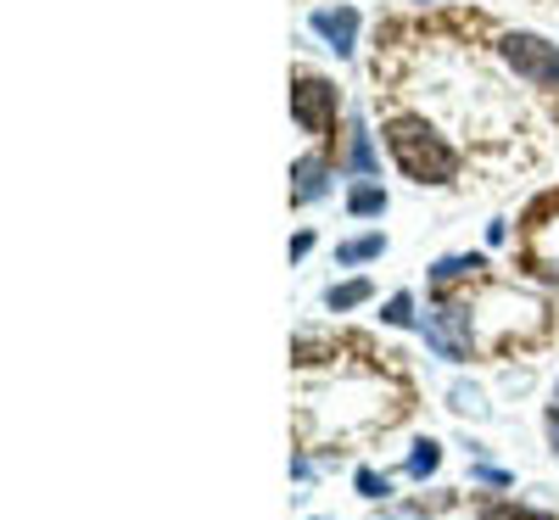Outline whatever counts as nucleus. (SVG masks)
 <instances>
[{"mask_svg": "<svg viewBox=\"0 0 559 520\" xmlns=\"http://www.w3.org/2000/svg\"><path fill=\"white\" fill-rule=\"evenodd\" d=\"M381 252H386V235H358V241L336 247V263L353 269V263H369V258H381Z\"/></svg>", "mask_w": 559, "mask_h": 520, "instance_id": "nucleus-9", "label": "nucleus"}, {"mask_svg": "<svg viewBox=\"0 0 559 520\" xmlns=\"http://www.w3.org/2000/svg\"><path fill=\"white\" fill-rule=\"evenodd\" d=\"M554 403H559V398H554Z\"/></svg>", "mask_w": 559, "mask_h": 520, "instance_id": "nucleus-20", "label": "nucleus"}, {"mask_svg": "<svg viewBox=\"0 0 559 520\" xmlns=\"http://www.w3.org/2000/svg\"><path fill=\"white\" fill-rule=\"evenodd\" d=\"M347 163H353V174H376V146H369V129H364V123H353Z\"/></svg>", "mask_w": 559, "mask_h": 520, "instance_id": "nucleus-12", "label": "nucleus"}, {"mask_svg": "<svg viewBox=\"0 0 559 520\" xmlns=\"http://www.w3.org/2000/svg\"><path fill=\"white\" fill-rule=\"evenodd\" d=\"M481 520H554L543 509H521V504H481Z\"/></svg>", "mask_w": 559, "mask_h": 520, "instance_id": "nucleus-13", "label": "nucleus"}, {"mask_svg": "<svg viewBox=\"0 0 559 520\" xmlns=\"http://www.w3.org/2000/svg\"><path fill=\"white\" fill-rule=\"evenodd\" d=\"M386 476H376V470H358V498H386Z\"/></svg>", "mask_w": 559, "mask_h": 520, "instance_id": "nucleus-15", "label": "nucleus"}, {"mask_svg": "<svg viewBox=\"0 0 559 520\" xmlns=\"http://www.w3.org/2000/svg\"><path fill=\"white\" fill-rule=\"evenodd\" d=\"M548 437H554V448H559V409L548 414Z\"/></svg>", "mask_w": 559, "mask_h": 520, "instance_id": "nucleus-18", "label": "nucleus"}, {"mask_svg": "<svg viewBox=\"0 0 559 520\" xmlns=\"http://www.w3.org/2000/svg\"><path fill=\"white\" fill-rule=\"evenodd\" d=\"M498 57L532 90H559V45H548V39H537L526 28H503L498 34Z\"/></svg>", "mask_w": 559, "mask_h": 520, "instance_id": "nucleus-3", "label": "nucleus"}, {"mask_svg": "<svg viewBox=\"0 0 559 520\" xmlns=\"http://www.w3.org/2000/svg\"><path fill=\"white\" fill-rule=\"evenodd\" d=\"M437 464H442V442H414V453H408V476H419V482H426V476H437Z\"/></svg>", "mask_w": 559, "mask_h": 520, "instance_id": "nucleus-11", "label": "nucleus"}, {"mask_svg": "<svg viewBox=\"0 0 559 520\" xmlns=\"http://www.w3.org/2000/svg\"><path fill=\"white\" fill-rule=\"evenodd\" d=\"M347 213L353 218H381L386 213V185L381 179H353V191H347Z\"/></svg>", "mask_w": 559, "mask_h": 520, "instance_id": "nucleus-8", "label": "nucleus"}, {"mask_svg": "<svg viewBox=\"0 0 559 520\" xmlns=\"http://www.w3.org/2000/svg\"><path fill=\"white\" fill-rule=\"evenodd\" d=\"M426 347L437 353V358H448V364H464L476 353V308L471 303H448V297H437V308L426 314Z\"/></svg>", "mask_w": 559, "mask_h": 520, "instance_id": "nucleus-4", "label": "nucleus"}, {"mask_svg": "<svg viewBox=\"0 0 559 520\" xmlns=\"http://www.w3.org/2000/svg\"><path fill=\"white\" fill-rule=\"evenodd\" d=\"M453 409H459V414H476V419L487 414V403H481L476 387H453Z\"/></svg>", "mask_w": 559, "mask_h": 520, "instance_id": "nucleus-14", "label": "nucleus"}, {"mask_svg": "<svg viewBox=\"0 0 559 520\" xmlns=\"http://www.w3.org/2000/svg\"><path fill=\"white\" fill-rule=\"evenodd\" d=\"M381 134H386V152L392 163L403 168V179L414 185H453L464 174V157L453 140L426 118V113H414V107H392L381 118Z\"/></svg>", "mask_w": 559, "mask_h": 520, "instance_id": "nucleus-1", "label": "nucleus"}, {"mask_svg": "<svg viewBox=\"0 0 559 520\" xmlns=\"http://www.w3.org/2000/svg\"><path fill=\"white\" fill-rule=\"evenodd\" d=\"M481 269H487L481 252H453V258H442V263L431 269V292L448 297V286H459V280H481Z\"/></svg>", "mask_w": 559, "mask_h": 520, "instance_id": "nucleus-7", "label": "nucleus"}, {"mask_svg": "<svg viewBox=\"0 0 559 520\" xmlns=\"http://www.w3.org/2000/svg\"><path fill=\"white\" fill-rule=\"evenodd\" d=\"M331 174H336V163L324 157V152H308V157H297V163H292V208H308V202H319L324 191H331Z\"/></svg>", "mask_w": 559, "mask_h": 520, "instance_id": "nucleus-5", "label": "nucleus"}, {"mask_svg": "<svg viewBox=\"0 0 559 520\" xmlns=\"http://www.w3.org/2000/svg\"><path fill=\"white\" fill-rule=\"evenodd\" d=\"M369 292H376L369 280H347V286H331V292H324V308H331V314H347V308L369 303Z\"/></svg>", "mask_w": 559, "mask_h": 520, "instance_id": "nucleus-10", "label": "nucleus"}, {"mask_svg": "<svg viewBox=\"0 0 559 520\" xmlns=\"http://www.w3.org/2000/svg\"><path fill=\"white\" fill-rule=\"evenodd\" d=\"M308 23H313V34L331 45L336 57H353V45H358V12L353 7H319Z\"/></svg>", "mask_w": 559, "mask_h": 520, "instance_id": "nucleus-6", "label": "nucleus"}, {"mask_svg": "<svg viewBox=\"0 0 559 520\" xmlns=\"http://www.w3.org/2000/svg\"><path fill=\"white\" fill-rule=\"evenodd\" d=\"M392 520H419V515H392Z\"/></svg>", "mask_w": 559, "mask_h": 520, "instance_id": "nucleus-19", "label": "nucleus"}, {"mask_svg": "<svg viewBox=\"0 0 559 520\" xmlns=\"http://www.w3.org/2000/svg\"><path fill=\"white\" fill-rule=\"evenodd\" d=\"M381 319H386V324H408V319H414V303H408V297H392V303L381 308Z\"/></svg>", "mask_w": 559, "mask_h": 520, "instance_id": "nucleus-16", "label": "nucleus"}, {"mask_svg": "<svg viewBox=\"0 0 559 520\" xmlns=\"http://www.w3.org/2000/svg\"><path fill=\"white\" fill-rule=\"evenodd\" d=\"M308 247H313V229H302L297 241H292V263H297V258H308Z\"/></svg>", "mask_w": 559, "mask_h": 520, "instance_id": "nucleus-17", "label": "nucleus"}, {"mask_svg": "<svg viewBox=\"0 0 559 520\" xmlns=\"http://www.w3.org/2000/svg\"><path fill=\"white\" fill-rule=\"evenodd\" d=\"M336 113H342V96L324 73H308V68H292V123L313 140H331L336 129Z\"/></svg>", "mask_w": 559, "mask_h": 520, "instance_id": "nucleus-2", "label": "nucleus"}]
</instances>
